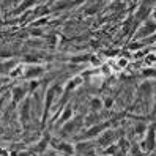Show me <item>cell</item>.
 Instances as JSON below:
<instances>
[{
  "label": "cell",
  "mask_w": 156,
  "mask_h": 156,
  "mask_svg": "<svg viewBox=\"0 0 156 156\" xmlns=\"http://www.w3.org/2000/svg\"><path fill=\"white\" fill-rule=\"evenodd\" d=\"M82 120H84V117H82V115H79V117H76V118H71V120H68L65 125H62V131L66 133V134H74V133H77V131L80 129L82 123H84Z\"/></svg>",
  "instance_id": "cell-11"
},
{
  "label": "cell",
  "mask_w": 156,
  "mask_h": 156,
  "mask_svg": "<svg viewBox=\"0 0 156 156\" xmlns=\"http://www.w3.org/2000/svg\"><path fill=\"white\" fill-rule=\"evenodd\" d=\"M147 129H148V126H147L145 123H136V126H134V137L142 140L145 133H147Z\"/></svg>",
  "instance_id": "cell-21"
},
{
  "label": "cell",
  "mask_w": 156,
  "mask_h": 156,
  "mask_svg": "<svg viewBox=\"0 0 156 156\" xmlns=\"http://www.w3.org/2000/svg\"><path fill=\"white\" fill-rule=\"evenodd\" d=\"M30 120V98L27 96L22 103H19V122L25 128Z\"/></svg>",
  "instance_id": "cell-9"
},
{
  "label": "cell",
  "mask_w": 156,
  "mask_h": 156,
  "mask_svg": "<svg viewBox=\"0 0 156 156\" xmlns=\"http://www.w3.org/2000/svg\"><path fill=\"white\" fill-rule=\"evenodd\" d=\"M117 144H118V148H120V153H118V154H128V153H129L131 144H129V140H128L125 136H122Z\"/></svg>",
  "instance_id": "cell-20"
},
{
  "label": "cell",
  "mask_w": 156,
  "mask_h": 156,
  "mask_svg": "<svg viewBox=\"0 0 156 156\" xmlns=\"http://www.w3.org/2000/svg\"><path fill=\"white\" fill-rule=\"evenodd\" d=\"M142 76L144 77H156V68H147V69H144L142 71Z\"/></svg>",
  "instance_id": "cell-26"
},
{
  "label": "cell",
  "mask_w": 156,
  "mask_h": 156,
  "mask_svg": "<svg viewBox=\"0 0 156 156\" xmlns=\"http://www.w3.org/2000/svg\"><path fill=\"white\" fill-rule=\"evenodd\" d=\"M145 151L142 150V145L140 144H134L131 145V148H129V153L128 154H144Z\"/></svg>",
  "instance_id": "cell-25"
},
{
  "label": "cell",
  "mask_w": 156,
  "mask_h": 156,
  "mask_svg": "<svg viewBox=\"0 0 156 156\" xmlns=\"http://www.w3.org/2000/svg\"><path fill=\"white\" fill-rule=\"evenodd\" d=\"M36 3H38V0H24V2L17 6V10L13 11V14H19V13H24L27 10H30V8H35Z\"/></svg>",
  "instance_id": "cell-18"
},
{
  "label": "cell",
  "mask_w": 156,
  "mask_h": 156,
  "mask_svg": "<svg viewBox=\"0 0 156 156\" xmlns=\"http://www.w3.org/2000/svg\"><path fill=\"white\" fill-rule=\"evenodd\" d=\"M153 91H154V85H153V82H151V80H145V82H142V84L139 85V88H137V93H139L140 99H144L145 103L151 99Z\"/></svg>",
  "instance_id": "cell-12"
},
{
  "label": "cell",
  "mask_w": 156,
  "mask_h": 156,
  "mask_svg": "<svg viewBox=\"0 0 156 156\" xmlns=\"http://www.w3.org/2000/svg\"><path fill=\"white\" fill-rule=\"evenodd\" d=\"M63 93V88L58 85V84H54L52 87H49L46 90V95H44V106H43V118L41 122L44 123L46 118H48V114L51 112V107L54 104V101H55V96L57 95H62Z\"/></svg>",
  "instance_id": "cell-1"
},
{
  "label": "cell",
  "mask_w": 156,
  "mask_h": 156,
  "mask_svg": "<svg viewBox=\"0 0 156 156\" xmlns=\"http://www.w3.org/2000/svg\"><path fill=\"white\" fill-rule=\"evenodd\" d=\"M30 93V87H29V82H24V84L19 85H14L11 88V99H13V104H19L27 98V95Z\"/></svg>",
  "instance_id": "cell-6"
},
{
  "label": "cell",
  "mask_w": 156,
  "mask_h": 156,
  "mask_svg": "<svg viewBox=\"0 0 156 156\" xmlns=\"http://www.w3.org/2000/svg\"><path fill=\"white\" fill-rule=\"evenodd\" d=\"M114 106V98H106L104 99V109H111Z\"/></svg>",
  "instance_id": "cell-29"
},
{
  "label": "cell",
  "mask_w": 156,
  "mask_h": 156,
  "mask_svg": "<svg viewBox=\"0 0 156 156\" xmlns=\"http://www.w3.org/2000/svg\"><path fill=\"white\" fill-rule=\"evenodd\" d=\"M29 33H30L32 36H41V35H43V30L38 29V27H32V29L29 30Z\"/></svg>",
  "instance_id": "cell-28"
},
{
  "label": "cell",
  "mask_w": 156,
  "mask_h": 156,
  "mask_svg": "<svg viewBox=\"0 0 156 156\" xmlns=\"http://www.w3.org/2000/svg\"><path fill=\"white\" fill-rule=\"evenodd\" d=\"M84 2H85V0H73V5H74V6H79V5H82Z\"/></svg>",
  "instance_id": "cell-32"
},
{
  "label": "cell",
  "mask_w": 156,
  "mask_h": 156,
  "mask_svg": "<svg viewBox=\"0 0 156 156\" xmlns=\"http://www.w3.org/2000/svg\"><path fill=\"white\" fill-rule=\"evenodd\" d=\"M103 153L104 154H118L120 153V148H118V144H111L109 147H106V148H103Z\"/></svg>",
  "instance_id": "cell-24"
},
{
  "label": "cell",
  "mask_w": 156,
  "mask_h": 156,
  "mask_svg": "<svg viewBox=\"0 0 156 156\" xmlns=\"http://www.w3.org/2000/svg\"><path fill=\"white\" fill-rule=\"evenodd\" d=\"M88 106L91 109V112H99L101 109H104V101L101 98H98V96H93V98H90Z\"/></svg>",
  "instance_id": "cell-19"
},
{
  "label": "cell",
  "mask_w": 156,
  "mask_h": 156,
  "mask_svg": "<svg viewBox=\"0 0 156 156\" xmlns=\"http://www.w3.org/2000/svg\"><path fill=\"white\" fill-rule=\"evenodd\" d=\"M44 66L40 65V63H29L27 66H24V71H22V77L24 79H40L41 76H44Z\"/></svg>",
  "instance_id": "cell-5"
},
{
  "label": "cell",
  "mask_w": 156,
  "mask_h": 156,
  "mask_svg": "<svg viewBox=\"0 0 156 156\" xmlns=\"http://www.w3.org/2000/svg\"><path fill=\"white\" fill-rule=\"evenodd\" d=\"M16 66H19V62L3 58V60H2V74H3V76L10 74V73H11V71H13Z\"/></svg>",
  "instance_id": "cell-16"
},
{
  "label": "cell",
  "mask_w": 156,
  "mask_h": 156,
  "mask_svg": "<svg viewBox=\"0 0 156 156\" xmlns=\"http://www.w3.org/2000/svg\"><path fill=\"white\" fill-rule=\"evenodd\" d=\"M51 2H57V0H51Z\"/></svg>",
  "instance_id": "cell-34"
},
{
  "label": "cell",
  "mask_w": 156,
  "mask_h": 156,
  "mask_svg": "<svg viewBox=\"0 0 156 156\" xmlns=\"http://www.w3.org/2000/svg\"><path fill=\"white\" fill-rule=\"evenodd\" d=\"M48 147H51V137L49 136H44L43 139L35 145L33 148V153H38V154H43L46 153V150H48Z\"/></svg>",
  "instance_id": "cell-15"
},
{
  "label": "cell",
  "mask_w": 156,
  "mask_h": 156,
  "mask_svg": "<svg viewBox=\"0 0 156 156\" xmlns=\"http://www.w3.org/2000/svg\"><path fill=\"white\" fill-rule=\"evenodd\" d=\"M151 10H153V6L140 3L139 8H137V11H136V14H134V19L139 21V22L147 21V19H148V16H151Z\"/></svg>",
  "instance_id": "cell-14"
},
{
  "label": "cell",
  "mask_w": 156,
  "mask_h": 156,
  "mask_svg": "<svg viewBox=\"0 0 156 156\" xmlns=\"http://www.w3.org/2000/svg\"><path fill=\"white\" fill-rule=\"evenodd\" d=\"M76 154H96V147L91 139H84L76 144Z\"/></svg>",
  "instance_id": "cell-10"
},
{
  "label": "cell",
  "mask_w": 156,
  "mask_h": 156,
  "mask_svg": "<svg viewBox=\"0 0 156 156\" xmlns=\"http://www.w3.org/2000/svg\"><path fill=\"white\" fill-rule=\"evenodd\" d=\"M29 87H30V93H32V91H35L36 88L40 87V79H32V80H29Z\"/></svg>",
  "instance_id": "cell-27"
},
{
  "label": "cell",
  "mask_w": 156,
  "mask_h": 156,
  "mask_svg": "<svg viewBox=\"0 0 156 156\" xmlns=\"http://www.w3.org/2000/svg\"><path fill=\"white\" fill-rule=\"evenodd\" d=\"M154 33H156V21L154 19H147V21L140 22V25L136 29L133 38L136 41H142V40H147V38H150V36H153Z\"/></svg>",
  "instance_id": "cell-2"
},
{
  "label": "cell",
  "mask_w": 156,
  "mask_h": 156,
  "mask_svg": "<svg viewBox=\"0 0 156 156\" xmlns=\"http://www.w3.org/2000/svg\"><path fill=\"white\" fill-rule=\"evenodd\" d=\"M73 118V109H71V104H66L65 107L62 109V114H60V118H58V125H65L68 120Z\"/></svg>",
  "instance_id": "cell-17"
},
{
  "label": "cell",
  "mask_w": 156,
  "mask_h": 156,
  "mask_svg": "<svg viewBox=\"0 0 156 156\" xmlns=\"http://www.w3.org/2000/svg\"><path fill=\"white\" fill-rule=\"evenodd\" d=\"M112 126V122H103V123H95L91 125L88 129L85 131L84 134V139H95V137L101 136L106 129H109V128Z\"/></svg>",
  "instance_id": "cell-8"
},
{
  "label": "cell",
  "mask_w": 156,
  "mask_h": 156,
  "mask_svg": "<svg viewBox=\"0 0 156 156\" xmlns=\"http://www.w3.org/2000/svg\"><path fill=\"white\" fill-rule=\"evenodd\" d=\"M91 54H82V55H73L71 58H69V62H73V63H84V62H90L91 60Z\"/></svg>",
  "instance_id": "cell-23"
},
{
  "label": "cell",
  "mask_w": 156,
  "mask_h": 156,
  "mask_svg": "<svg viewBox=\"0 0 156 156\" xmlns=\"http://www.w3.org/2000/svg\"><path fill=\"white\" fill-rule=\"evenodd\" d=\"M154 2H156V0H142L140 3H145V5H150V6H154V5H156Z\"/></svg>",
  "instance_id": "cell-31"
},
{
  "label": "cell",
  "mask_w": 156,
  "mask_h": 156,
  "mask_svg": "<svg viewBox=\"0 0 156 156\" xmlns=\"http://www.w3.org/2000/svg\"><path fill=\"white\" fill-rule=\"evenodd\" d=\"M51 147H52V148H55L57 153L76 154V145H73L69 142H65V140H57L55 137H51Z\"/></svg>",
  "instance_id": "cell-7"
},
{
  "label": "cell",
  "mask_w": 156,
  "mask_h": 156,
  "mask_svg": "<svg viewBox=\"0 0 156 156\" xmlns=\"http://www.w3.org/2000/svg\"><path fill=\"white\" fill-rule=\"evenodd\" d=\"M151 19H154V21H156V5L153 6V10H151Z\"/></svg>",
  "instance_id": "cell-33"
},
{
  "label": "cell",
  "mask_w": 156,
  "mask_h": 156,
  "mask_svg": "<svg viewBox=\"0 0 156 156\" xmlns=\"http://www.w3.org/2000/svg\"><path fill=\"white\" fill-rule=\"evenodd\" d=\"M140 145L145 153H153L156 150V123H151L148 126L144 139L140 140Z\"/></svg>",
  "instance_id": "cell-4"
},
{
  "label": "cell",
  "mask_w": 156,
  "mask_h": 156,
  "mask_svg": "<svg viewBox=\"0 0 156 156\" xmlns=\"http://www.w3.org/2000/svg\"><path fill=\"white\" fill-rule=\"evenodd\" d=\"M82 82H84V76H74L73 79H69L68 82H66V85L63 87V99L66 101V98H68V95L71 93L73 90H76Z\"/></svg>",
  "instance_id": "cell-13"
},
{
  "label": "cell",
  "mask_w": 156,
  "mask_h": 156,
  "mask_svg": "<svg viewBox=\"0 0 156 156\" xmlns=\"http://www.w3.org/2000/svg\"><path fill=\"white\" fill-rule=\"evenodd\" d=\"M118 66H120V68H126L128 66V58H118Z\"/></svg>",
  "instance_id": "cell-30"
},
{
  "label": "cell",
  "mask_w": 156,
  "mask_h": 156,
  "mask_svg": "<svg viewBox=\"0 0 156 156\" xmlns=\"http://www.w3.org/2000/svg\"><path fill=\"white\" fill-rule=\"evenodd\" d=\"M123 129H114V128H109V129H106L101 136L96 137V145H99L101 148H106V147H109L111 144H115L118 142V139L123 136Z\"/></svg>",
  "instance_id": "cell-3"
},
{
  "label": "cell",
  "mask_w": 156,
  "mask_h": 156,
  "mask_svg": "<svg viewBox=\"0 0 156 156\" xmlns=\"http://www.w3.org/2000/svg\"><path fill=\"white\" fill-rule=\"evenodd\" d=\"M49 13H51V8H49V6L40 5V6H36V10H33L32 17H35V19H40V17H43L44 14H49Z\"/></svg>",
  "instance_id": "cell-22"
}]
</instances>
